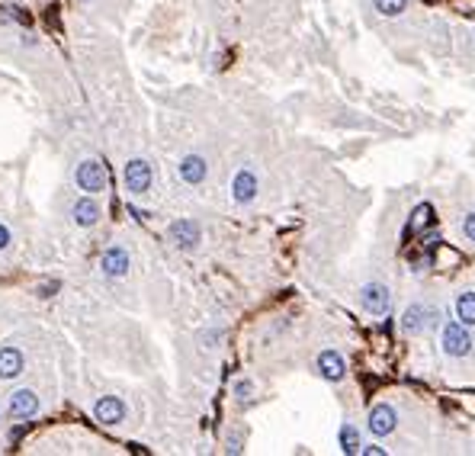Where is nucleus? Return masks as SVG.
<instances>
[{
  "label": "nucleus",
  "mask_w": 475,
  "mask_h": 456,
  "mask_svg": "<svg viewBox=\"0 0 475 456\" xmlns=\"http://www.w3.org/2000/svg\"><path fill=\"white\" fill-rule=\"evenodd\" d=\"M77 186L84 190V193H90V196H97V193H103L106 190V184H110V174H106V164H100L97 158H87V161H81L77 164Z\"/></svg>",
  "instance_id": "f257e3e1"
},
{
  "label": "nucleus",
  "mask_w": 475,
  "mask_h": 456,
  "mask_svg": "<svg viewBox=\"0 0 475 456\" xmlns=\"http://www.w3.org/2000/svg\"><path fill=\"white\" fill-rule=\"evenodd\" d=\"M122 180H125V190L135 196L148 193L151 190V180H154V174H151V164L141 158H132L129 164H125V170H122Z\"/></svg>",
  "instance_id": "f03ea898"
},
{
  "label": "nucleus",
  "mask_w": 475,
  "mask_h": 456,
  "mask_svg": "<svg viewBox=\"0 0 475 456\" xmlns=\"http://www.w3.org/2000/svg\"><path fill=\"white\" fill-rule=\"evenodd\" d=\"M472 350V337H469V328L463 321H449L443 325V354L447 357H466Z\"/></svg>",
  "instance_id": "7ed1b4c3"
},
{
  "label": "nucleus",
  "mask_w": 475,
  "mask_h": 456,
  "mask_svg": "<svg viewBox=\"0 0 475 456\" xmlns=\"http://www.w3.org/2000/svg\"><path fill=\"white\" fill-rule=\"evenodd\" d=\"M168 238L177 244V248H183V251H193V248H199V241H203V232H199V225L190 222V219H177V222H170Z\"/></svg>",
  "instance_id": "20e7f679"
},
{
  "label": "nucleus",
  "mask_w": 475,
  "mask_h": 456,
  "mask_svg": "<svg viewBox=\"0 0 475 456\" xmlns=\"http://www.w3.org/2000/svg\"><path fill=\"white\" fill-rule=\"evenodd\" d=\"M100 270H103V277H110V279L125 277V273H129V251L119 248V244L106 248L100 257Z\"/></svg>",
  "instance_id": "39448f33"
},
{
  "label": "nucleus",
  "mask_w": 475,
  "mask_h": 456,
  "mask_svg": "<svg viewBox=\"0 0 475 456\" xmlns=\"http://www.w3.org/2000/svg\"><path fill=\"white\" fill-rule=\"evenodd\" d=\"M36 411H39V395L32 389H17L10 395V415H13L19 424H26Z\"/></svg>",
  "instance_id": "423d86ee"
},
{
  "label": "nucleus",
  "mask_w": 475,
  "mask_h": 456,
  "mask_svg": "<svg viewBox=\"0 0 475 456\" xmlns=\"http://www.w3.org/2000/svg\"><path fill=\"white\" fill-rule=\"evenodd\" d=\"M254 196H257V174H254L251 168H241L232 180V199L247 206V203H254Z\"/></svg>",
  "instance_id": "0eeeda50"
},
{
  "label": "nucleus",
  "mask_w": 475,
  "mask_h": 456,
  "mask_svg": "<svg viewBox=\"0 0 475 456\" xmlns=\"http://www.w3.org/2000/svg\"><path fill=\"white\" fill-rule=\"evenodd\" d=\"M360 299H363V308L370 315H385V312H389V302H392L389 289L382 286V283H366Z\"/></svg>",
  "instance_id": "6e6552de"
},
{
  "label": "nucleus",
  "mask_w": 475,
  "mask_h": 456,
  "mask_svg": "<svg viewBox=\"0 0 475 456\" xmlns=\"http://www.w3.org/2000/svg\"><path fill=\"white\" fill-rule=\"evenodd\" d=\"M94 418L100 421V424H119V421H125V405H122V399H116V395H103L94 405Z\"/></svg>",
  "instance_id": "1a4fd4ad"
},
{
  "label": "nucleus",
  "mask_w": 475,
  "mask_h": 456,
  "mask_svg": "<svg viewBox=\"0 0 475 456\" xmlns=\"http://www.w3.org/2000/svg\"><path fill=\"white\" fill-rule=\"evenodd\" d=\"M395 424H398V415H395V408H392V405H376V408L370 411V430H373L376 437H385V434H392V430H395Z\"/></svg>",
  "instance_id": "9d476101"
},
{
  "label": "nucleus",
  "mask_w": 475,
  "mask_h": 456,
  "mask_svg": "<svg viewBox=\"0 0 475 456\" xmlns=\"http://www.w3.org/2000/svg\"><path fill=\"white\" fill-rule=\"evenodd\" d=\"M315 366H318V373L325 376L327 382H337V379H344V357L337 354V350H321L318 354V360H315Z\"/></svg>",
  "instance_id": "9b49d317"
},
{
  "label": "nucleus",
  "mask_w": 475,
  "mask_h": 456,
  "mask_svg": "<svg viewBox=\"0 0 475 456\" xmlns=\"http://www.w3.org/2000/svg\"><path fill=\"white\" fill-rule=\"evenodd\" d=\"M177 170H180V180H183V184L196 186V184H203V180H205L209 164H205V158H199V155H187V158L180 161Z\"/></svg>",
  "instance_id": "f8f14e48"
},
{
  "label": "nucleus",
  "mask_w": 475,
  "mask_h": 456,
  "mask_svg": "<svg viewBox=\"0 0 475 456\" xmlns=\"http://www.w3.org/2000/svg\"><path fill=\"white\" fill-rule=\"evenodd\" d=\"M71 215H74V222L81 225V228H90V225L100 222L103 209L97 206V199H90V196H84V199H77L74 209H71Z\"/></svg>",
  "instance_id": "ddd939ff"
},
{
  "label": "nucleus",
  "mask_w": 475,
  "mask_h": 456,
  "mask_svg": "<svg viewBox=\"0 0 475 456\" xmlns=\"http://www.w3.org/2000/svg\"><path fill=\"white\" fill-rule=\"evenodd\" d=\"M23 366H26V360L17 347H0V379H17Z\"/></svg>",
  "instance_id": "4468645a"
},
{
  "label": "nucleus",
  "mask_w": 475,
  "mask_h": 456,
  "mask_svg": "<svg viewBox=\"0 0 475 456\" xmlns=\"http://www.w3.org/2000/svg\"><path fill=\"white\" fill-rule=\"evenodd\" d=\"M427 315H430V308L408 306L405 315H401V331H405V335H421V331L427 328Z\"/></svg>",
  "instance_id": "2eb2a0df"
},
{
  "label": "nucleus",
  "mask_w": 475,
  "mask_h": 456,
  "mask_svg": "<svg viewBox=\"0 0 475 456\" xmlns=\"http://www.w3.org/2000/svg\"><path fill=\"white\" fill-rule=\"evenodd\" d=\"M430 219H434V209H430L427 203H424V206H418V209L411 212V222H408V228H405V241H411V238H414V232H421V228H427V225H430Z\"/></svg>",
  "instance_id": "dca6fc26"
},
{
  "label": "nucleus",
  "mask_w": 475,
  "mask_h": 456,
  "mask_svg": "<svg viewBox=\"0 0 475 456\" xmlns=\"http://www.w3.org/2000/svg\"><path fill=\"white\" fill-rule=\"evenodd\" d=\"M456 318L466 328L475 325V293H463V296L456 299Z\"/></svg>",
  "instance_id": "f3484780"
},
{
  "label": "nucleus",
  "mask_w": 475,
  "mask_h": 456,
  "mask_svg": "<svg viewBox=\"0 0 475 456\" xmlns=\"http://www.w3.org/2000/svg\"><path fill=\"white\" fill-rule=\"evenodd\" d=\"M341 450H344L347 456L363 453V447H360V434H356V428H350V424L341 428Z\"/></svg>",
  "instance_id": "a211bd4d"
},
{
  "label": "nucleus",
  "mask_w": 475,
  "mask_h": 456,
  "mask_svg": "<svg viewBox=\"0 0 475 456\" xmlns=\"http://www.w3.org/2000/svg\"><path fill=\"white\" fill-rule=\"evenodd\" d=\"M376 10L382 17H401L408 10V0H376Z\"/></svg>",
  "instance_id": "6ab92c4d"
},
{
  "label": "nucleus",
  "mask_w": 475,
  "mask_h": 456,
  "mask_svg": "<svg viewBox=\"0 0 475 456\" xmlns=\"http://www.w3.org/2000/svg\"><path fill=\"white\" fill-rule=\"evenodd\" d=\"M251 392H254V382L251 379H238L234 382V395H238V399H251Z\"/></svg>",
  "instance_id": "aec40b11"
},
{
  "label": "nucleus",
  "mask_w": 475,
  "mask_h": 456,
  "mask_svg": "<svg viewBox=\"0 0 475 456\" xmlns=\"http://www.w3.org/2000/svg\"><path fill=\"white\" fill-rule=\"evenodd\" d=\"M463 235H466L469 241H475V212L466 215V222H463Z\"/></svg>",
  "instance_id": "412c9836"
},
{
  "label": "nucleus",
  "mask_w": 475,
  "mask_h": 456,
  "mask_svg": "<svg viewBox=\"0 0 475 456\" xmlns=\"http://www.w3.org/2000/svg\"><path fill=\"white\" fill-rule=\"evenodd\" d=\"M7 248H10V228L0 222V251H7Z\"/></svg>",
  "instance_id": "4be33fe9"
},
{
  "label": "nucleus",
  "mask_w": 475,
  "mask_h": 456,
  "mask_svg": "<svg viewBox=\"0 0 475 456\" xmlns=\"http://www.w3.org/2000/svg\"><path fill=\"white\" fill-rule=\"evenodd\" d=\"M55 289H58V283H42V286H39V296H52Z\"/></svg>",
  "instance_id": "5701e85b"
},
{
  "label": "nucleus",
  "mask_w": 475,
  "mask_h": 456,
  "mask_svg": "<svg viewBox=\"0 0 475 456\" xmlns=\"http://www.w3.org/2000/svg\"><path fill=\"white\" fill-rule=\"evenodd\" d=\"M363 453H366V456H382L385 450H382V447H363Z\"/></svg>",
  "instance_id": "b1692460"
},
{
  "label": "nucleus",
  "mask_w": 475,
  "mask_h": 456,
  "mask_svg": "<svg viewBox=\"0 0 475 456\" xmlns=\"http://www.w3.org/2000/svg\"><path fill=\"white\" fill-rule=\"evenodd\" d=\"M424 3H437V0H424Z\"/></svg>",
  "instance_id": "393cba45"
}]
</instances>
